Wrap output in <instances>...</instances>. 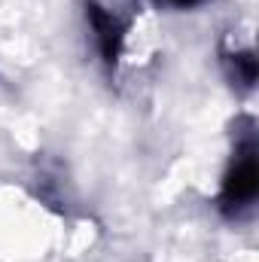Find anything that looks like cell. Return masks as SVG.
<instances>
[{
  "label": "cell",
  "instance_id": "cell-1",
  "mask_svg": "<svg viewBox=\"0 0 259 262\" xmlns=\"http://www.w3.org/2000/svg\"><path fill=\"white\" fill-rule=\"evenodd\" d=\"M256 192H259V165H256V149H253V143H250V146H244V149L238 152L232 171L226 174L220 201H223V207H226L229 213H241L244 207L253 204Z\"/></svg>",
  "mask_w": 259,
  "mask_h": 262
},
{
  "label": "cell",
  "instance_id": "cell-2",
  "mask_svg": "<svg viewBox=\"0 0 259 262\" xmlns=\"http://www.w3.org/2000/svg\"><path fill=\"white\" fill-rule=\"evenodd\" d=\"M85 18L95 31V40H98V49H101L104 61H116L119 49H122V40H125V18H119L116 9H110L98 0L85 3Z\"/></svg>",
  "mask_w": 259,
  "mask_h": 262
},
{
  "label": "cell",
  "instance_id": "cell-3",
  "mask_svg": "<svg viewBox=\"0 0 259 262\" xmlns=\"http://www.w3.org/2000/svg\"><path fill=\"white\" fill-rule=\"evenodd\" d=\"M232 76H235V82H241V85H253L256 82V58L250 55V52H244V55H232Z\"/></svg>",
  "mask_w": 259,
  "mask_h": 262
},
{
  "label": "cell",
  "instance_id": "cell-4",
  "mask_svg": "<svg viewBox=\"0 0 259 262\" xmlns=\"http://www.w3.org/2000/svg\"><path fill=\"white\" fill-rule=\"evenodd\" d=\"M168 3H174V6H192V3H201V0H168Z\"/></svg>",
  "mask_w": 259,
  "mask_h": 262
}]
</instances>
